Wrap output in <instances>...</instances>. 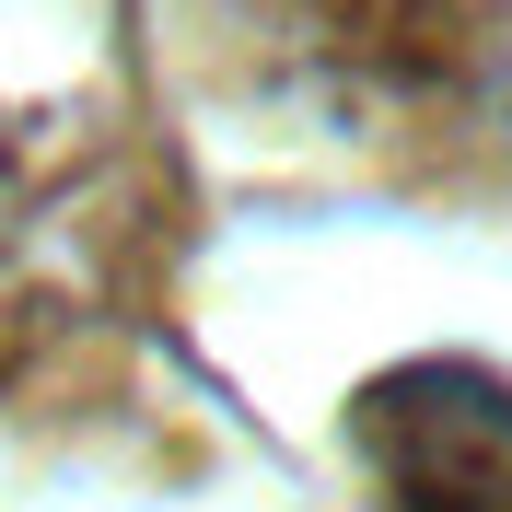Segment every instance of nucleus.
<instances>
[{
	"label": "nucleus",
	"mask_w": 512,
	"mask_h": 512,
	"mask_svg": "<svg viewBox=\"0 0 512 512\" xmlns=\"http://www.w3.org/2000/svg\"><path fill=\"white\" fill-rule=\"evenodd\" d=\"M454 466L419 478V512H512V396L501 408H443Z\"/></svg>",
	"instance_id": "nucleus-1"
}]
</instances>
